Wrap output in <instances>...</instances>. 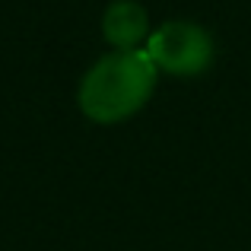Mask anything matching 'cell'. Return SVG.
Masks as SVG:
<instances>
[{
	"instance_id": "1",
	"label": "cell",
	"mask_w": 251,
	"mask_h": 251,
	"mask_svg": "<svg viewBox=\"0 0 251 251\" xmlns=\"http://www.w3.org/2000/svg\"><path fill=\"white\" fill-rule=\"evenodd\" d=\"M156 64L143 48L111 51L99 57L83 74L76 102L80 111L96 124H118L134 118L156 89Z\"/></svg>"
},
{
	"instance_id": "2",
	"label": "cell",
	"mask_w": 251,
	"mask_h": 251,
	"mask_svg": "<svg viewBox=\"0 0 251 251\" xmlns=\"http://www.w3.org/2000/svg\"><path fill=\"white\" fill-rule=\"evenodd\" d=\"M143 51L156 64V70H162L169 76H181V80L207 74L216 57L213 35L201 23H191V19L162 23L156 32H150Z\"/></svg>"
},
{
	"instance_id": "3",
	"label": "cell",
	"mask_w": 251,
	"mask_h": 251,
	"mask_svg": "<svg viewBox=\"0 0 251 251\" xmlns=\"http://www.w3.org/2000/svg\"><path fill=\"white\" fill-rule=\"evenodd\" d=\"M102 38L115 51H137L150 38V13L137 0H111L102 13Z\"/></svg>"
}]
</instances>
